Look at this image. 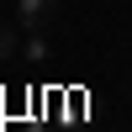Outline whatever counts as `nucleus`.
<instances>
[{"label":"nucleus","mask_w":132,"mask_h":132,"mask_svg":"<svg viewBox=\"0 0 132 132\" xmlns=\"http://www.w3.org/2000/svg\"><path fill=\"white\" fill-rule=\"evenodd\" d=\"M11 53H16V37H11V32H5V27H0V63H5V58H11Z\"/></svg>","instance_id":"7ed1b4c3"},{"label":"nucleus","mask_w":132,"mask_h":132,"mask_svg":"<svg viewBox=\"0 0 132 132\" xmlns=\"http://www.w3.org/2000/svg\"><path fill=\"white\" fill-rule=\"evenodd\" d=\"M21 58H27V63H48V58H53L48 32H27V37H21Z\"/></svg>","instance_id":"f03ea898"},{"label":"nucleus","mask_w":132,"mask_h":132,"mask_svg":"<svg viewBox=\"0 0 132 132\" xmlns=\"http://www.w3.org/2000/svg\"><path fill=\"white\" fill-rule=\"evenodd\" d=\"M58 16H63V0H16L21 32H48V27H58Z\"/></svg>","instance_id":"f257e3e1"}]
</instances>
